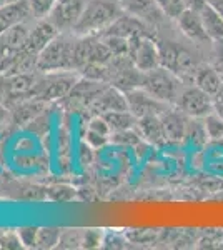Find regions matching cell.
Instances as JSON below:
<instances>
[{
    "mask_svg": "<svg viewBox=\"0 0 223 250\" xmlns=\"http://www.w3.org/2000/svg\"><path fill=\"white\" fill-rule=\"evenodd\" d=\"M123 14L120 0H87L83 14L77 23V35H100Z\"/></svg>",
    "mask_w": 223,
    "mask_h": 250,
    "instance_id": "obj_1",
    "label": "cell"
},
{
    "mask_svg": "<svg viewBox=\"0 0 223 250\" xmlns=\"http://www.w3.org/2000/svg\"><path fill=\"white\" fill-rule=\"evenodd\" d=\"M75 40L77 35L74 32H60L39 54L37 59L39 70L40 72L75 70V62H74Z\"/></svg>",
    "mask_w": 223,
    "mask_h": 250,
    "instance_id": "obj_2",
    "label": "cell"
},
{
    "mask_svg": "<svg viewBox=\"0 0 223 250\" xmlns=\"http://www.w3.org/2000/svg\"><path fill=\"white\" fill-rule=\"evenodd\" d=\"M142 88L160 102L168 104V105H177L182 90L185 88V83L178 79L177 74L160 65L150 72H145L143 80H142Z\"/></svg>",
    "mask_w": 223,
    "mask_h": 250,
    "instance_id": "obj_3",
    "label": "cell"
},
{
    "mask_svg": "<svg viewBox=\"0 0 223 250\" xmlns=\"http://www.w3.org/2000/svg\"><path fill=\"white\" fill-rule=\"evenodd\" d=\"M80 77L82 75L75 70L40 72L30 97L40 99L47 104L54 100H63Z\"/></svg>",
    "mask_w": 223,
    "mask_h": 250,
    "instance_id": "obj_4",
    "label": "cell"
},
{
    "mask_svg": "<svg viewBox=\"0 0 223 250\" xmlns=\"http://www.w3.org/2000/svg\"><path fill=\"white\" fill-rule=\"evenodd\" d=\"M142 80H143V72L135 67L130 55L113 57L107 65V83L120 88L125 94L142 87Z\"/></svg>",
    "mask_w": 223,
    "mask_h": 250,
    "instance_id": "obj_5",
    "label": "cell"
},
{
    "mask_svg": "<svg viewBox=\"0 0 223 250\" xmlns=\"http://www.w3.org/2000/svg\"><path fill=\"white\" fill-rule=\"evenodd\" d=\"M105 85H107V82L80 77L79 82L74 85V88L63 99V104L72 112H83V110L90 112L93 100L103 90Z\"/></svg>",
    "mask_w": 223,
    "mask_h": 250,
    "instance_id": "obj_6",
    "label": "cell"
},
{
    "mask_svg": "<svg viewBox=\"0 0 223 250\" xmlns=\"http://www.w3.org/2000/svg\"><path fill=\"white\" fill-rule=\"evenodd\" d=\"M177 107L188 117L205 119L215 110V99L197 85H185L177 102Z\"/></svg>",
    "mask_w": 223,
    "mask_h": 250,
    "instance_id": "obj_7",
    "label": "cell"
},
{
    "mask_svg": "<svg viewBox=\"0 0 223 250\" xmlns=\"http://www.w3.org/2000/svg\"><path fill=\"white\" fill-rule=\"evenodd\" d=\"M130 59L140 72H150L160 67V48L152 35L135 37L130 40Z\"/></svg>",
    "mask_w": 223,
    "mask_h": 250,
    "instance_id": "obj_8",
    "label": "cell"
},
{
    "mask_svg": "<svg viewBox=\"0 0 223 250\" xmlns=\"http://www.w3.org/2000/svg\"><path fill=\"white\" fill-rule=\"evenodd\" d=\"M85 5L87 0H57L47 17L59 32H74L83 14Z\"/></svg>",
    "mask_w": 223,
    "mask_h": 250,
    "instance_id": "obj_9",
    "label": "cell"
},
{
    "mask_svg": "<svg viewBox=\"0 0 223 250\" xmlns=\"http://www.w3.org/2000/svg\"><path fill=\"white\" fill-rule=\"evenodd\" d=\"M127 102H128V110L132 112L137 119L145 115H162L168 107V104H163L160 100H157L155 97H152L147 90H143L142 87L133 88V90L127 92Z\"/></svg>",
    "mask_w": 223,
    "mask_h": 250,
    "instance_id": "obj_10",
    "label": "cell"
},
{
    "mask_svg": "<svg viewBox=\"0 0 223 250\" xmlns=\"http://www.w3.org/2000/svg\"><path fill=\"white\" fill-rule=\"evenodd\" d=\"M60 32L59 29L54 25V23L48 20V17H43V19H35L34 20V25H32V30H30V35H28V40L23 47V50L30 52V54L37 55L40 52L45 48L48 43L54 40Z\"/></svg>",
    "mask_w": 223,
    "mask_h": 250,
    "instance_id": "obj_11",
    "label": "cell"
},
{
    "mask_svg": "<svg viewBox=\"0 0 223 250\" xmlns=\"http://www.w3.org/2000/svg\"><path fill=\"white\" fill-rule=\"evenodd\" d=\"M117 110H128L127 95L120 88L107 83L103 90L93 100L90 112L93 115H103L108 114V112H117Z\"/></svg>",
    "mask_w": 223,
    "mask_h": 250,
    "instance_id": "obj_12",
    "label": "cell"
},
{
    "mask_svg": "<svg viewBox=\"0 0 223 250\" xmlns=\"http://www.w3.org/2000/svg\"><path fill=\"white\" fill-rule=\"evenodd\" d=\"M103 34L119 35V37H123L128 40H132L135 37H143V35H150L148 23H145L143 20H140L139 17H135V15L127 14V12H123Z\"/></svg>",
    "mask_w": 223,
    "mask_h": 250,
    "instance_id": "obj_13",
    "label": "cell"
},
{
    "mask_svg": "<svg viewBox=\"0 0 223 250\" xmlns=\"http://www.w3.org/2000/svg\"><path fill=\"white\" fill-rule=\"evenodd\" d=\"M188 120H190V117L183 114L178 107L167 108V110L162 114V122H163L167 142L170 144L183 142L186 137V130H188Z\"/></svg>",
    "mask_w": 223,
    "mask_h": 250,
    "instance_id": "obj_14",
    "label": "cell"
},
{
    "mask_svg": "<svg viewBox=\"0 0 223 250\" xmlns=\"http://www.w3.org/2000/svg\"><path fill=\"white\" fill-rule=\"evenodd\" d=\"M177 23H178V29L182 30V34L185 37H188L190 40H193V42L198 43L212 42L203 27V20H202L200 12L185 9L182 12L180 17L177 19Z\"/></svg>",
    "mask_w": 223,
    "mask_h": 250,
    "instance_id": "obj_15",
    "label": "cell"
},
{
    "mask_svg": "<svg viewBox=\"0 0 223 250\" xmlns=\"http://www.w3.org/2000/svg\"><path fill=\"white\" fill-rule=\"evenodd\" d=\"M135 128L140 134L142 140H145V142H148L152 145H163L167 142L162 115L152 114V115L140 117V119H137Z\"/></svg>",
    "mask_w": 223,
    "mask_h": 250,
    "instance_id": "obj_16",
    "label": "cell"
},
{
    "mask_svg": "<svg viewBox=\"0 0 223 250\" xmlns=\"http://www.w3.org/2000/svg\"><path fill=\"white\" fill-rule=\"evenodd\" d=\"M47 107V102L40 99H35V97H27V99L20 100L15 105H12L10 110V119L14 120L15 124H30L34 119H37L39 115L43 114Z\"/></svg>",
    "mask_w": 223,
    "mask_h": 250,
    "instance_id": "obj_17",
    "label": "cell"
},
{
    "mask_svg": "<svg viewBox=\"0 0 223 250\" xmlns=\"http://www.w3.org/2000/svg\"><path fill=\"white\" fill-rule=\"evenodd\" d=\"M120 2L123 12L135 15L145 23H157L165 15L155 0H120Z\"/></svg>",
    "mask_w": 223,
    "mask_h": 250,
    "instance_id": "obj_18",
    "label": "cell"
},
{
    "mask_svg": "<svg viewBox=\"0 0 223 250\" xmlns=\"http://www.w3.org/2000/svg\"><path fill=\"white\" fill-rule=\"evenodd\" d=\"M28 19H34L28 0H20L17 3L0 7V34Z\"/></svg>",
    "mask_w": 223,
    "mask_h": 250,
    "instance_id": "obj_19",
    "label": "cell"
},
{
    "mask_svg": "<svg viewBox=\"0 0 223 250\" xmlns=\"http://www.w3.org/2000/svg\"><path fill=\"white\" fill-rule=\"evenodd\" d=\"M222 83H223V79L220 77V74L215 70L213 65H198L193 85L202 88V90L206 92L208 95L215 97L217 92L220 90Z\"/></svg>",
    "mask_w": 223,
    "mask_h": 250,
    "instance_id": "obj_20",
    "label": "cell"
},
{
    "mask_svg": "<svg viewBox=\"0 0 223 250\" xmlns=\"http://www.w3.org/2000/svg\"><path fill=\"white\" fill-rule=\"evenodd\" d=\"M112 130L108 127L107 120L103 119L102 115H93L90 119V122L87 125V134H85V139H87V144L90 147H102L110 140Z\"/></svg>",
    "mask_w": 223,
    "mask_h": 250,
    "instance_id": "obj_21",
    "label": "cell"
},
{
    "mask_svg": "<svg viewBox=\"0 0 223 250\" xmlns=\"http://www.w3.org/2000/svg\"><path fill=\"white\" fill-rule=\"evenodd\" d=\"M203 27L212 42H223V17L213 9L210 3H206L203 10L200 12Z\"/></svg>",
    "mask_w": 223,
    "mask_h": 250,
    "instance_id": "obj_22",
    "label": "cell"
},
{
    "mask_svg": "<svg viewBox=\"0 0 223 250\" xmlns=\"http://www.w3.org/2000/svg\"><path fill=\"white\" fill-rule=\"evenodd\" d=\"M107 120L108 127H110L112 134L120 130H128V128H135L137 125V117L132 114L130 110H117V112H108V114L102 115Z\"/></svg>",
    "mask_w": 223,
    "mask_h": 250,
    "instance_id": "obj_23",
    "label": "cell"
},
{
    "mask_svg": "<svg viewBox=\"0 0 223 250\" xmlns=\"http://www.w3.org/2000/svg\"><path fill=\"white\" fill-rule=\"evenodd\" d=\"M158 48H160V65L172 70L175 74L178 55H180V48L173 42H158Z\"/></svg>",
    "mask_w": 223,
    "mask_h": 250,
    "instance_id": "obj_24",
    "label": "cell"
},
{
    "mask_svg": "<svg viewBox=\"0 0 223 250\" xmlns=\"http://www.w3.org/2000/svg\"><path fill=\"white\" fill-rule=\"evenodd\" d=\"M205 122V128H206V135H208V140H213V142H222L223 140V119L217 112H212L203 119Z\"/></svg>",
    "mask_w": 223,
    "mask_h": 250,
    "instance_id": "obj_25",
    "label": "cell"
},
{
    "mask_svg": "<svg viewBox=\"0 0 223 250\" xmlns=\"http://www.w3.org/2000/svg\"><path fill=\"white\" fill-rule=\"evenodd\" d=\"M62 230L59 229H39L37 239H35V247L39 249H52L57 247Z\"/></svg>",
    "mask_w": 223,
    "mask_h": 250,
    "instance_id": "obj_26",
    "label": "cell"
},
{
    "mask_svg": "<svg viewBox=\"0 0 223 250\" xmlns=\"http://www.w3.org/2000/svg\"><path fill=\"white\" fill-rule=\"evenodd\" d=\"M155 2L158 3L162 12L165 14V17L175 19V20L180 17L182 12L186 9L183 0H155Z\"/></svg>",
    "mask_w": 223,
    "mask_h": 250,
    "instance_id": "obj_27",
    "label": "cell"
},
{
    "mask_svg": "<svg viewBox=\"0 0 223 250\" xmlns=\"http://www.w3.org/2000/svg\"><path fill=\"white\" fill-rule=\"evenodd\" d=\"M110 140L119 145H137L139 142H142V137L137 132V128H128V130L113 132L110 135Z\"/></svg>",
    "mask_w": 223,
    "mask_h": 250,
    "instance_id": "obj_28",
    "label": "cell"
},
{
    "mask_svg": "<svg viewBox=\"0 0 223 250\" xmlns=\"http://www.w3.org/2000/svg\"><path fill=\"white\" fill-rule=\"evenodd\" d=\"M83 244V233L79 230H65L60 233V239L57 247L60 249H77Z\"/></svg>",
    "mask_w": 223,
    "mask_h": 250,
    "instance_id": "obj_29",
    "label": "cell"
},
{
    "mask_svg": "<svg viewBox=\"0 0 223 250\" xmlns=\"http://www.w3.org/2000/svg\"><path fill=\"white\" fill-rule=\"evenodd\" d=\"M57 0H28L30 3L32 14L35 19H43L50 14V10L54 9Z\"/></svg>",
    "mask_w": 223,
    "mask_h": 250,
    "instance_id": "obj_30",
    "label": "cell"
},
{
    "mask_svg": "<svg viewBox=\"0 0 223 250\" xmlns=\"http://www.w3.org/2000/svg\"><path fill=\"white\" fill-rule=\"evenodd\" d=\"M215 70L220 74L223 79V42H215V50H213V63Z\"/></svg>",
    "mask_w": 223,
    "mask_h": 250,
    "instance_id": "obj_31",
    "label": "cell"
},
{
    "mask_svg": "<svg viewBox=\"0 0 223 250\" xmlns=\"http://www.w3.org/2000/svg\"><path fill=\"white\" fill-rule=\"evenodd\" d=\"M37 230H39V229H22V230H19V237H20V240H22V244L30 245V247L34 245V247H35Z\"/></svg>",
    "mask_w": 223,
    "mask_h": 250,
    "instance_id": "obj_32",
    "label": "cell"
},
{
    "mask_svg": "<svg viewBox=\"0 0 223 250\" xmlns=\"http://www.w3.org/2000/svg\"><path fill=\"white\" fill-rule=\"evenodd\" d=\"M7 99H9V77L0 72V104L5 105Z\"/></svg>",
    "mask_w": 223,
    "mask_h": 250,
    "instance_id": "obj_33",
    "label": "cell"
},
{
    "mask_svg": "<svg viewBox=\"0 0 223 250\" xmlns=\"http://www.w3.org/2000/svg\"><path fill=\"white\" fill-rule=\"evenodd\" d=\"M185 2V7L190 10H195V12H202L203 7L208 3V0H183Z\"/></svg>",
    "mask_w": 223,
    "mask_h": 250,
    "instance_id": "obj_34",
    "label": "cell"
},
{
    "mask_svg": "<svg viewBox=\"0 0 223 250\" xmlns=\"http://www.w3.org/2000/svg\"><path fill=\"white\" fill-rule=\"evenodd\" d=\"M9 119H10V110L3 104H0V125L5 124Z\"/></svg>",
    "mask_w": 223,
    "mask_h": 250,
    "instance_id": "obj_35",
    "label": "cell"
},
{
    "mask_svg": "<svg viewBox=\"0 0 223 250\" xmlns=\"http://www.w3.org/2000/svg\"><path fill=\"white\" fill-rule=\"evenodd\" d=\"M208 3L223 17V0H208Z\"/></svg>",
    "mask_w": 223,
    "mask_h": 250,
    "instance_id": "obj_36",
    "label": "cell"
},
{
    "mask_svg": "<svg viewBox=\"0 0 223 250\" xmlns=\"http://www.w3.org/2000/svg\"><path fill=\"white\" fill-rule=\"evenodd\" d=\"M213 112H217V114L223 119V104L222 102H215V110Z\"/></svg>",
    "mask_w": 223,
    "mask_h": 250,
    "instance_id": "obj_37",
    "label": "cell"
},
{
    "mask_svg": "<svg viewBox=\"0 0 223 250\" xmlns=\"http://www.w3.org/2000/svg\"><path fill=\"white\" fill-rule=\"evenodd\" d=\"M213 99H215V102H222V104H223V83H222L220 90L217 92V95H215Z\"/></svg>",
    "mask_w": 223,
    "mask_h": 250,
    "instance_id": "obj_38",
    "label": "cell"
},
{
    "mask_svg": "<svg viewBox=\"0 0 223 250\" xmlns=\"http://www.w3.org/2000/svg\"><path fill=\"white\" fill-rule=\"evenodd\" d=\"M17 2H20V0H0V7L10 5V3H17Z\"/></svg>",
    "mask_w": 223,
    "mask_h": 250,
    "instance_id": "obj_39",
    "label": "cell"
}]
</instances>
